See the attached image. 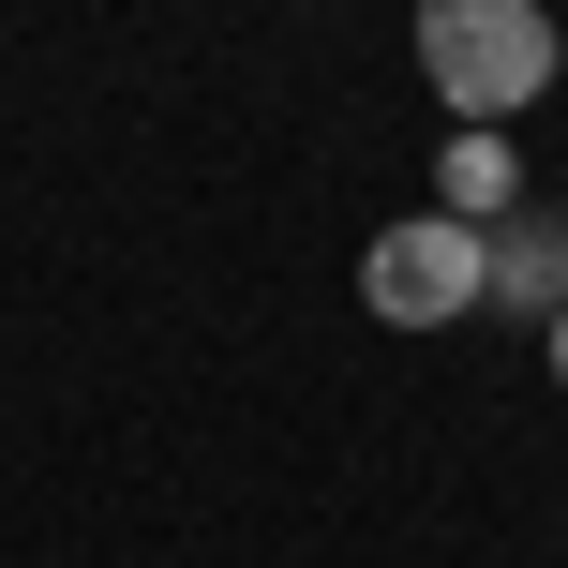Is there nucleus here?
Instances as JSON below:
<instances>
[{"instance_id":"obj_1","label":"nucleus","mask_w":568,"mask_h":568,"mask_svg":"<svg viewBox=\"0 0 568 568\" xmlns=\"http://www.w3.org/2000/svg\"><path fill=\"white\" fill-rule=\"evenodd\" d=\"M554 75H568L554 0H419V90L449 120H494V135H509Z\"/></svg>"},{"instance_id":"obj_2","label":"nucleus","mask_w":568,"mask_h":568,"mask_svg":"<svg viewBox=\"0 0 568 568\" xmlns=\"http://www.w3.org/2000/svg\"><path fill=\"white\" fill-rule=\"evenodd\" d=\"M359 300L389 314V329H464V314H494V240L449 225V210H404V225H374Z\"/></svg>"},{"instance_id":"obj_3","label":"nucleus","mask_w":568,"mask_h":568,"mask_svg":"<svg viewBox=\"0 0 568 568\" xmlns=\"http://www.w3.org/2000/svg\"><path fill=\"white\" fill-rule=\"evenodd\" d=\"M434 210L494 240V225H509V210H524V150L494 135V120H449V150H434Z\"/></svg>"},{"instance_id":"obj_4","label":"nucleus","mask_w":568,"mask_h":568,"mask_svg":"<svg viewBox=\"0 0 568 568\" xmlns=\"http://www.w3.org/2000/svg\"><path fill=\"white\" fill-rule=\"evenodd\" d=\"M494 314H524V329L568 314V210H509L494 225Z\"/></svg>"},{"instance_id":"obj_5","label":"nucleus","mask_w":568,"mask_h":568,"mask_svg":"<svg viewBox=\"0 0 568 568\" xmlns=\"http://www.w3.org/2000/svg\"><path fill=\"white\" fill-rule=\"evenodd\" d=\"M539 359H554V389H568V314H554V329H539Z\"/></svg>"}]
</instances>
